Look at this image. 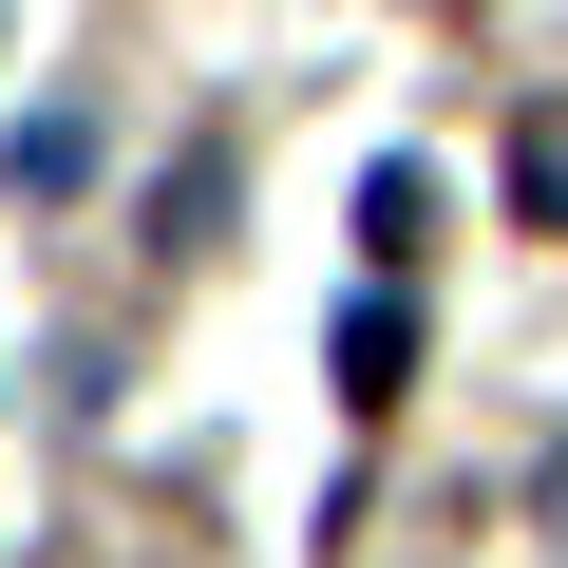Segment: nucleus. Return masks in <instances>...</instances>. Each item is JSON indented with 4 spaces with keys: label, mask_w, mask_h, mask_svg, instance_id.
Listing matches in <instances>:
<instances>
[{
    "label": "nucleus",
    "mask_w": 568,
    "mask_h": 568,
    "mask_svg": "<svg viewBox=\"0 0 568 568\" xmlns=\"http://www.w3.org/2000/svg\"><path fill=\"white\" fill-rule=\"evenodd\" d=\"M511 209H530V227H568V95L511 133Z\"/></svg>",
    "instance_id": "1"
},
{
    "label": "nucleus",
    "mask_w": 568,
    "mask_h": 568,
    "mask_svg": "<svg viewBox=\"0 0 568 568\" xmlns=\"http://www.w3.org/2000/svg\"><path fill=\"white\" fill-rule=\"evenodd\" d=\"M530 511H549V549H568V436H549V474H530Z\"/></svg>",
    "instance_id": "2"
}]
</instances>
